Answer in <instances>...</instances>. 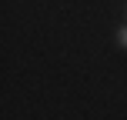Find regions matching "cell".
I'll list each match as a JSON object with an SVG mask.
<instances>
[{
    "mask_svg": "<svg viewBox=\"0 0 127 120\" xmlns=\"http://www.w3.org/2000/svg\"><path fill=\"white\" fill-rule=\"evenodd\" d=\"M117 44H121V47H124V50H127V24L121 27V30H117Z\"/></svg>",
    "mask_w": 127,
    "mask_h": 120,
    "instance_id": "obj_1",
    "label": "cell"
}]
</instances>
